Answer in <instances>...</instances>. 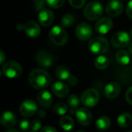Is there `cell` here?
Here are the masks:
<instances>
[{
    "label": "cell",
    "instance_id": "obj_1",
    "mask_svg": "<svg viewBox=\"0 0 132 132\" xmlns=\"http://www.w3.org/2000/svg\"><path fill=\"white\" fill-rule=\"evenodd\" d=\"M29 83L35 89L41 90L48 87L51 78L47 71L43 69H35L29 75Z\"/></svg>",
    "mask_w": 132,
    "mask_h": 132
},
{
    "label": "cell",
    "instance_id": "obj_2",
    "mask_svg": "<svg viewBox=\"0 0 132 132\" xmlns=\"http://www.w3.org/2000/svg\"><path fill=\"white\" fill-rule=\"evenodd\" d=\"M104 12V7L99 1H92L87 4L84 9V15L90 21H96L100 19Z\"/></svg>",
    "mask_w": 132,
    "mask_h": 132
},
{
    "label": "cell",
    "instance_id": "obj_3",
    "mask_svg": "<svg viewBox=\"0 0 132 132\" xmlns=\"http://www.w3.org/2000/svg\"><path fill=\"white\" fill-rule=\"evenodd\" d=\"M90 51L94 55H101L106 53L109 49V43L107 39L102 36H97L91 39L88 43Z\"/></svg>",
    "mask_w": 132,
    "mask_h": 132
},
{
    "label": "cell",
    "instance_id": "obj_4",
    "mask_svg": "<svg viewBox=\"0 0 132 132\" xmlns=\"http://www.w3.org/2000/svg\"><path fill=\"white\" fill-rule=\"evenodd\" d=\"M49 37L51 42L57 46H63L68 40V34L67 31L59 26H55L50 29Z\"/></svg>",
    "mask_w": 132,
    "mask_h": 132
},
{
    "label": "cell",
    "instance_id": "obj_5",
    "mask_svg": "<svg viewBox=\"0 0 132 132\" xmlns=\"http://www.w3.org/2000/svg\"><path fill=\"white\" fill-rule=\"evenodd\" d=\"M2 73L8 78L13 79L19 77L22 72L21 65L13 60H9L5 62L2 68Z\"/></svg>",
    "mask_w": 132,
    "mask_h": 132
},
{
    "label": "cell",
    "instance_id": "obj_6",
    "mask_svg": "<svg viewBox=\"0 0 132 132\" xmlns=\"http://www.w3.org/2000/svg\"><path fill=\"white\" fill-rule=\"evenodd\" d=\"M100 100V94L95 88L86 90L81 95V103L87 108H93L97 104Z\"/></svg>",
    "mask_w": 132,
    "mask_h": 132
},
{
    "label": "cell",
    "instance_id": "obj_7",
    "mask_svg": "<svg viewBox=\"0 0 132 132\" xmlns=\"http://www.w3.org/2000/svg\"><path fill=\"white\" fill-rule=\"evenodd\" d=\"M130 36L125 31H119L114 33L111 37V44L116 48L126 47L130 43Z\"/></svg>",
    "mask_w": 132,
    "mask_h": 132
},
{
    "label": "cell",
    "instance_id": "obj_8",
    "mask_svg": "<svg viewBox=\"0 0 132 132\" xmlns=\"http://www.w3.org/2000/svg\"><path fill=\"white\" fill-rule=\"evenodd\" d=\"M38 111V105L33 100L24 101L19 107V113L26 118L34 115Z\"/></svg>",
    "mask_w": 132,
    "mask_h": 132
},
{
    "label": "cell",
    "instance_id": "obj_9",
    "mask_svg": "<svg viewBox=\"0 0 132 132\" xmlns=\"http://www.w3.org/2000/svg\"><path fill=\"white\" fill-rule=\"evenodd\" d=\"M75 32L78 39L85 41L91 37L93 34V29L90 24L82 22L77 26Z\"/></svg>",
    "mask_w": 132,
    "mask_h": 132
},
{
    "label": "cell",
    "instance_id": "obj_10",
    "mask_svg": "<svg viewBox=\"0 0 132 132\" xmlns=\"http://www.w3.org/2000/svg\"><path fill=\"white\" fill-rule=\"evenodd\" d=\"M36 62L43 67H50L53 64L54 56L47 51L40 50L36 54Z\"/></svg>",
    "mask_w": 132,
    "mask_h": 132
},
{
    "label": "cell",
    "instance_id": "obj_11",
    "mask_svg": "<svg viewBox=\"0 0 132 132\" xmlns=\"http://www.w3.org/2000/svg\"><path fill=\"white\" fill-rule=\"evenodd\" d=\"M124 9L123 2L121 0H110L106 5V13L111 17H116L121 14Z\"/></svg>",
    "mask_w": 132,
    "mask_h": 132
},
{
    "label": "cell",
    "instance_id": "obj_12",
    "mask_svg": "<svg viewBox=\"0 0 132 132\" xmlns=\"http://www.w3.org/2000/svg\"><path fill=\"white\" fill-rule=\"evenodd\" d=\"M76 118L78 123L83 126L89 125L92 121L91 112L85 108H78L76 111Z\"/></svg>",
    "mask_w": 132,
    "mask_h": 132
},
{
    "label": "cell",
    "instance_id": "obj_13",
    "mask_svg": "<svg viewBox=\"0 0 132 132\" xmlns=\"http://www.w3.org/2000/svg\"><path fill=\"white\" fill-rule=\"evenodd\" d=\"M113 27V21L109 17H103L95 24V29L101 34L108 33Z\"/></svg>",
    "mask_w": 132,
    "mask_h": 132
},
{
    "label": "cell",
    "instance_id": "obj_14",
    "mask_svg": "<svg viewBox=\"0 0 132 132\" xmlns=\"http://www.w3.org/2000/svg\"><path fill=\"white\" fill-rule=\"evenodd\" d=\"M38 20L39 24L43 26H50L54 20V14L51 10L48 9H43L39 12Z\"/></svg>",
    "mask_w": 132,
    "mask_h": 132
},
{
    "label": "cell",
    "instance_id": "obj_15",
    "mask_svg": "<svg viewBox=\"0 0 132 132\" xmlns=\"http://www.w3.org/2000/svg\"><path fill=\"white\" fill-rule=\"evenodd\" d=\"M53 93L58 97L60 98H64L67 96H68L70 89L67 84H66L63 82L61 81H57L55 82L52 84L51 87Z\"/></svg>",
    "mask_w": 132,
    "mask_h": 132
},
{
    "label": "cell",
    "instance_id": "obj_16",
    "mask_svg": "<svg viewBox=\"0 0 132 132\" xmlns=\"http://www.w3.org/2000/svg\"><path fill=\"white\" fill-rule=\"evenodd\" d=\"M121 93V86L116 82H111L108 84L104 90V96L108 99H114L117 97Z\"/></svg>",
    "mask_w": 132,
    "mask_h": 132
},
{
    "label": "cell",
    "instance_id": "obj_17",
    "mask_svg": "<svg viewBox=\"0 0 132 132\" xmlns=\"http://www.w3.org/2000/svg\"><path fill=\"white\" fill-rule=\"evenodd\" d=\"M36 100L38 104L43 108H49L53 104V97L51 94L47 90H42L40 91L37 96Z\"/></svg>",
    "mask_w": 132,
    "mask_h": 132
},
{
    "label": "cell",
    "instance_id": "obj_18",
    "mask_svg": "<svg viewBox=\"0 0 132 132\" xmlns=\"http://www.w3.org/2000/svg\"><path fill=\"white\" fill-rule=\"evenodd\" d=\"M24 30L27 36L31 38H36L40 34V27L34 21H28L24 25Z\"/></svg>",
    "mask_w": 132,
    "mask_h": 132
},
{
    "label": "cell",
    "instance_id": "obj_19",
    "mask_svg": "<svg viewBox=\"0 0 132 132\" xmlns=\"http://www.w3.org/2000/svg\"><path fill=\"white\" fill-rule=\"evenodd\" d=\"M15 115L11 111H5L1 115V123L5 128H12L16 125Z\"/></svg>",
    "mask_w": 132,
    "mask_h": 132
},
{
    "label": "cell",
    "instance_id": "obj_20",
    "mask_svg": "<svg viewBox=\"0 0 132 132\" xmlns=\"http://www.w3.org/2000/svg\"><path fill=\"white\" fill-rule=\"evenodd\" d=\"M55 75L56 78L60 80H67L68 78L70 77V72L67 67L64 65H60L56 69Z\"/></svg>",
    "mask_w": 132,
    "mask_h": 132
},
{
    "label": "cell",
    "instance_id": "obj_21",
    "mask_svg": "<svg viewBox=\"0 0 132 132\" xmlns=\"http://www.w3.org/2000/svg\"><path fill=\"white\" fill-rule=\"evenodd\" d=\"M132 122V115L130 113L125 112L121 114L117 118V123L121 128H127Z\"/></svg>",
    "mask_w": 132,
    "mask_h": 132
},
{
    "label": "cell",
    "instance_id": "obj_22",
    "mask_svg": "<svg viewBox=\"0 0 132 132\" xmlns=\"http://www.w3.org/2000/svg\"><path fill=\"white\" fill-rule=\"evenodd\" d=\"M115 58L117 62L123 66H126L128 65L130 61H131V58H130V55L128 54V52H126L124 50H118L116 54H115Z\"/></svg>",
    "mask_w": 132,
    "mask_h": 132
},
{
    "label": "cell",
    "instance_id": "obj_23",
    "mask_svg": "<svg viewBox=\"0 0 132 132\" xmlns=\"http://www.w3.org/2000/svg\"><path fill=\"white\" fill-rule=\"evenodd\" d=\"M111 125V121L110 120V118L107 116H101V118H99L97 121H96V128L99 130V131H106L108 130Z\"/></svg>",
    "mask_w": 132,
    "mask_h": 132
},
{
    "label": "cell",
    "instance_id": "obj_24",
    "mask_svg": "<svg viewBox=\"0 0 132 132\" xmlns=\"http://www.w3.org/2000/svg\"><path fill=\"white\" fill-rule=\"evenodd\" d=\"M60 127L65 131H70L74 127V121L70 116H63L60 120Z\"/></svg>",
    "mask_w": 132,
    "mask_h": 132
},
{
    "label": "cell",
    "instance_id": "obj_25",
    "mask_svg": "<svg viewBox=\"0 0 132 132\" xmlns=\"http://www.w3.org/2000/svg\"><path fill=\"white\" fill-rule=\"evenodd\" d=\"M67 104L70 108V113L73 114L76 110L78 109L80 105V98L76 94H72L67 98ZM76 113V112H75Z\"/></svg>",
    "mask_w": 132,
    "mask_h": 132
},
{
    "label": "cell",
    "instance_id": "obj_26",
    "mask_svg": "<svg viewBox=\"0 0 132 132\" xmlns=\"http://www.w3.org/2000/svg\"><path fill=\"white\" fill-rule=\"evenodd\" d=\"M109 63H110L109 59L107 56L100 55L95 60L94 64H95V67L98 70H104L108 67Z\"/></svg>",
    "mask_w": 132,
    "mask_h": 132
},
{
    "label": "cell",
    "instance_id": "obj_27",
    "mask_svg": "<svg viewBox=\"0 0 132 132\" xmlns=\"http://www.w3.org/2000/svg\"><path fill=\"white\" fill-rule=\"evenodd\" d=\"M53 111L55 114L58 115L64 116V114H66L67 112L68 111V107L66 104L63 102H59L53 106Z\"/></svg>",
    "mask_w": 132,
    "mask_h": 132
},
{
    "label": "cell",
    "instance_id": "obj_28",
    "mask_svg": "<svg viewBox=\"0 0 132 132\" xmlns=\"http://www.w3.org/2000/svg\"><path fill=\"white\" fill-rule=\"evenodd\" d=\"M60 22L63 27H66V28L70 27L73 26L74 22V17L71 14H66L62 17Z\"/></svg>",
    "mask_w": 132,
    "mask_h": 132
},
{
    "label": "cell",
    "instance_id": "obj_29",
    "mask_svg": "<svg viewBox=\"0 0 132 132\" xmlns=\"http://www.w3.org/2000/svg\"><path fill=\"white\" fill-rule=\"evenodd\" d=\"M46 3L53 9H58L63 5L65 0H46Z\"/></svg>",
    "mask_w": 132,
    "mask_h": 132
},
{
    "label": "cell",
    "instance_id": "obj_30",
    "mask_svg": "<svg viewBox=\"0 0 132 132\" xmlns=\"http://www.w3.org/2000/svg\"><path fill=\"white\" fill-rule=\"evenodd\" d=\"M42 128V123L39 120H33L30 123V129L32 131H37Z\"/></svg>",
    "mask_w": 132,
    "mask_h": 132
},
{
    "label": "cell",
    "instance_id": "obj_31",
    "mask_svg": "<svg viewBox=\"0 0 132 132\" xmlns=\"http://www.w3.org/2000/svg\"><path fill=\"white\" fill-rule=\"evenodd\" d=\"M70 5L75 9H80L85 4V0H69Z\"/></svg>",
    "mask_w": 132,
    "mask_h": 132
},
{
    "label": "cell",
    "instance_id": "obj_32",
    "mask_svg": "<svg viewBox=\"0 0 132 132\" xmlns=\"http://www.w3.org/2000/svg\"><path fill=\"white\" fill-rule=\"evenodd\" d=\"M30 123L28 120H22L19 123V128L22 131H27L30 128Z\"/></svg>",
    "mask_w": 132,
    "mask_h": 132
},
{
    "label": "cell",
    "instance_id": "obj_33",
    "mask_svg": "<svg viewBox=\"0 0 132 132\" xmlns=\"http://www.w3.org/2000/svg\"><path fill=\"white\" fill-rule=\"evenodd\" d=\"M33 2H34L35 9L36 10H42L45 4V2H46V0H33Z\"/></svg>",
    "mask_w": 132,
    "mask_h": 132
},
{
    "label": "cell",
    "instance_id": "obj_34",
    "mask_svg": "<svg viewBox=\"0 0 132 132\" xmlns=\"http://www.w3.org/2000/svg\"><path fill=\"white\" fill-rule=\"evenodd\" d=\"M126 101L129 104L132 105V87H129L126 92Z\"/></svg>",
    "mask_w": 132,
    "mask_h": 132
},
{
    "label": "cell",
    "instance_id": "obj_35",
    "mask_svg": "<svg viewBox=\"0 0 132 132\" xmlns=\"http://www.w3.org/2000/svg\"><path fill=\"white\" fill-rule=\"evenodd\" d=\"M67 82L71 86H76L78 83V79L75 77V76H72L70 75V77L68 78L67 80Z\"/></svg>",
    "mask_w": 132,
    "mask_h": 132
},
{
    "label": "cell",
    "instance_id": "obj_36",
    "mask_svg": "<svg viewBox=\"0 0 132 132\" xmlns=\"http://www.w3.org/2000/svg\"><path fill=\"white\" fill-rule=\"evenodd\" d=\"M126 13L128 15V16L132 19V0H130L127 5V8H126Z\"/></svg>",
    "mask_w": 132,
    "mask_h": 132
},
{
    "label": "cell",
    "instance_id": "obj_37",
    "mask_svg": "<svg viewBox=\"0 0 132 132\" xmlns=\"http://www.w3.org/2000/svg\"><path fill=\"white\" fill-rule=\"evenodd\" d=\"M40 132H58L56 128L51 126H45L41 129Z\"/></svg>",
    "mask_w": 132,
    "mask_h": 132
},
{
    "label": "cell",
    "instance_id": "obj_38",
    "mask_svg": "<svg viewBox=\"0 0 132 132\" xmlns=\"http://www.w3.org/2000/svg\"><path fill=\"white\" fill-rule=\"evenodd\" d=\"M5 55L4 53V52L2 50L0 51V64H3V63L5 62Z\"/></svg>",
    "mask_w": 132,
    "mask_h": 132
},
{
    "label": "cell",
    "instance_id": "obj_39",
    "mask_svg": "<svg viewBox=\"0 0 132 132\" xmlns=\"http://www.w3.org/2000/svg\"><path fill=\"white\" fill-rule=\"evenodd\" d=\"M37 115H38L39 118H44V117L46 116V112H45L43 109H40V110H39V111H38V114H37Z\"/></svg>",
    "mask_w": 132,
    "mask_h": 132
},
{
    "label": "cell",
    "instance_id": "obj_40",
    "mask_svg": "<svg viewBox=\"0 0 132 132\" xmlns=\"http://www.w3.org/2000/svg\"><path fill=\"white\" fill-rule=\"evenodd\" d=\"M17 29H18L19 31L23 30V29H24V25H22V24H18V26H17Z\"/></svg>",
    "mask_w": 132,
    "mask_h": 132
},
{
    "label": "cell",
    "instance_id": "obj_41",
    "mask_svg": "<svg viewBox=\"0 0 132 132\" xmlns=\"http://www.w3.org/2000/svg\"><path fill=\"white\" fill-rule=\"evenodd\" d=\"M128 50H129L130 53L132 55V43L130 44V46H129V47H128Z\"/></svg>",
    "mask_w": 132,
    "mask_h": 132
},
{
    "label": "cell",
    "instance_id": "obj_42",
    "mask_svg": "<svg viewBox=\"0 0 132 132\" xmlns=\"http://www.w3.org/2000/svg\"><path fill=\"white\" fill-rule=\"evenodd\" d=\"M5 132H19L17 130H15V129H10V130H9V131H7Z\"/></svg>",
    "mask_w": 132,
    "mask_h": 132
},
{
    "label": "cell",
    "instance_id": "obj_43",
    "mask_svg": "<svg viewBox=\"0 0 132 132\" xmlns=\"http://www.w3.org/2000/svg\"><path fill=\"white\" fill-rule=\"evenodd\" d=\"M76 132H85V131H81V130H80V131H77Z\"/></svg>",
    "mask_w": 132,
    "mask_h": 132
},
{
    "label": "cell",
    "instance_id": "obj_44",
    "mask_svg": "<svg viewBox=\"0 0 132 132\" xmlns=\"http://www.w3.org/2000/svg\"><path fill=\"white\" fill-rule=\"evenodd\" d=\"M131 37H132V29H131Z\"/></svg>",
    "mask_w": 132,
    "mask_h": 132
},
{
    "label": "cell",
    "instance_id": "obj_45",
    "mask_svg": "<svg viewBox=\"0 0 132 132\" xmlns=\"http://www.w3.org/2000/svg\"><path fill=\"white\" fill-rule=\"evenodd\" d=\"M127 132H132V131H127Z\"/></svg>",
    "mask_w": 132,
    "mask_h": 132
},
{
    "label": "cell",
    "instance_id": "obj_46",
    "mask_svg": "<svg viewBox=\"0 0 132 132\" xmlns=\"http://www.w3.org/2000/svg\"><path fill=\"white\" fill-rule=\"evenodd\" d=\"M30 132H34V131H30Z\"/></svg>",
    "mask_w": 132,
    "mask_h": 132
},
{
    "label": "cell",
    "instance_id": "obj_47",
    "mask_svg": "<svg viewBox=\"0 0 132 132\" xmlns=\"http://www.w3.org/2000/svg\"><path fill=\"white\" fill-rule=\"evenodd\" d=\"M124 1H126V0H124Z\"/></svg>",
    "mask_w": 132,
    "mask_h": 132
}]
</instances>
